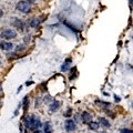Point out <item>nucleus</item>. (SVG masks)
I'll return each instance as SVG.
<instances>
[{
  "instance_id": "1",
  "label": "nucleus",
  "mask_w": 133,
  "mask_h": 133,
  "mask_svg": "<svg viewBox=\"0 0 133 133\" xmlns=\"http://www.w3.org/2000/svg\"><path fill=\"white\" fill-rule=\"evenodd\" d=\"M16 8H17V10H19L20 12H22V14H29V12L31 11V5L29 2L24 1V0L19 1L16 5Z\"/></svg>"
},
{
  "instance_id": "2",
  "label": "nucleus",
  "mask_w": 133,
  "mask_h": 133,
  "mask_svg": "<svg viewBox=\"0 0 133 133\" xmlns=\"http://www.w3.org/2000/svg\"><path fill=\"white\" fill-rule=\"evenodd\" d=\"M0 37L6 40H11L17 37V32L15 30H12V29H5V30H2L1 33H0Z\"/></svg>"
},
{
  "instance_id": "3",
  "label": "nucleus",
  "mask_w": 133,
  "mask_h": 133,
  "mask_svg": "<svg viewBox=\"0 0 133 133\" xmlns=\"http://www.w3.org/2000/svg\"><path fill=\"white\" fill-rule=\"evenodd\" d=\"M11 24L15 28L18 29L19 31H23L24 30V27H26V24H24V22L22 21V20L16 18V17H12V18H11Z\"/></svg>"
},
{
  "instance_id": "4",
  "label": "nucleus",
  "mask_w": 133,
  "mask_h": 133,
  "mask_svg": "<svg viewBox=\"0 0 133 133\" xmlns=\"http://www.w3.org/2000/svg\"><path fill=\"white\" fill-rule=\"evenodd\" d=\"M44 19H45V17H44V16L37 17V18L35 17V18L30 19V21H29V26H30L31 28H38L40 24H41V22H42Z\"/></svg>"
},
{
  "instance_id": "5",
  "label": "nucleus",
  "mask_w": 133,
  "mask_h": 133,
  "mask_svg": "<svg viewBox=\"0 0 133 133\" xmlns=\"http://www.w3.org/2000/svg\"><path fill=\"white\" fill-rule=\"evenodd\" d=\"M30 119H31V128L30 130H39V128L42 125V123H41L40 119L37 118L36 115H30Z\"/></svg>"
},
{
  "instance_id": "6",
  "label": "nucleus",
  "mask_w": 133,
  "mask_h": 133,
  "mask_svg": "<svg viewBox=\"0 0 133 133\" xmlns=\"http://www.w3.org/2000/svg\"><path fill=\"white\" fill-rule=\"evenodd\" d=\"M64 129L66 132H73V131H76V129H77V124L73 120L68 119V120H65V122H64Z\"/></svg>"
},
{
  "instance_id": "7",
  "label": "nucleus",
  "mask_w": 133,
  "mask_h": 133,
  "mask_svg": "<svg viewBox=\"0 0 133 133\" xmlns=\"http://www.w3.org/2000/svg\"><path fill=\"white\" fill-rule=\"evenodd\" d=\"M81 121L84 124H88L89 122L92 121V115H91L88 111H83L81 114Z\"/></svg>"
},
{
  "instance_id": "8",
  "label": "nucleus",
  "mask_w": 133,
  "mask_h": 133,
  "mask_svg": "<svg viewBox=\"0 0 133 133\" xmlns=\"http://www.w3.org/2000/svg\"><path fill=\"white\" fill-rule=\"evenodd\" d=\"M12 48H14V44H12L11 42H9V41H2V42H0V49L1 50H5V51H9V50H11Z\"/></svg>"
},
{
  "instance_id": "9",
  "label": "nucleus",
  "mask_w": 133,
  "mask_h": 133,
  "mask_svg": "<svg viewBox=\"0 0 133 133\" xmlns=\"http://www.w3.org/2000/svg\"><path fill=\"white\" fill-rule=\"evenodd\" d=\"M71 62H72L71 58H66V59L64 60V62H63V64L61 65V71L62 72H66V71H68L69 68H70V64H71Z\"/></svg>"
},
{
  "instance_id": "10",
  "label": "nucleus",
  "mask_w": 133,
  "mask_h": 133,
  "mask_svg": "<svg viewBox=\"0 0 133 133\" xmlns=\"http://www.w3.org/2000/svg\"><path fill=\"white\" fill-rule=\"evenodd\" d=\"M59 109H60V102L57 101V100H53V102L49 107L50 112H56V111H58Z\"/></svg>"
},
{
  "instance_id": "11",
  "label": "nucleus",
  "mask_w": 133,
  "mask_h": 133,
  "mask_svg": "<svg viewBox=\"0 0 133 133\" xmlns=\"http://www.w3.org/2000/svg\"><path fill=\"white\" fill-rule=\"evenodd\" d=\"M94 103H95V104H97L98 107L103 108V109H105V108H110V107H111V103H110V102H104V101H101V100H95Z\"/></svg>"
},
{
  "instance_id": "12",
  "label": "nucleus",
  "mask_w": 133,
  "mask_h": 133,
  "mask_svg": "<svg viewBox=\"0 0 133 133\" xmlns=\"http://www.w3.org/2000/svg\"><path fill=\"white\" fill-rule=\"evenodd\" d=\"M99 124H101V125H102L103 128H105V129H109V128L111 127L110 122L108 121L105 118H99Z\"/></svg>"
},
{
  "instance_id": "13",
  "label": "nucleus",
  "mask_w": 133,
  "mask_h": 133,
  "mask_svg": "<svg viewBox=\"0 0 133 133\" xmlns=\"http://www.w3.org/2000/svg\"><path fill=\"white\" fill-rule=\"evenodd\" d=\"M43 133H52V125L49 121L44 122L43 124Z\"/></svg>"
},
{
  "instance_id": "14",
  "label": "nucleus",
  "mask_w": 133,
  "mask_h": 133,
  "mask_svg": "<svg viewBox=\"0 0 133 133\" xmlns=\"http://www.w3.org/2000/svg\"><path fill=\"white\" fill-rule=\"evenodd\" d=\"M88 127L90 130H92V131H98L99 130V128H100V124L98 122H93V121H91L88 123Z\"/></svg>"
},
{
  "instance_id": "15",
  "label": "nucleus",
  "mask_w": 133,
  "mask_h": 133,
  "mask_svg": "<svg viewBox=\"0 0 133 133\" xmlns=\"http://www.w3.org/2000/svg\"><path fill=\"white\" fill-rule=\"evenodd\" d=\"M78 76V71H77V68L76 66H73V68L71 69V72H70V76H69V80L70 81H73L74 79L77 78Z\"/></svg>"
},
{
  "instance_id": "16",
  "label": "nucleus",
  "mask_w": 133,
  "mask_h": 133,
  "mask_svg": "<svg viewBox=\"0 0 133 133\" xmlns=\"http://www.w3.org/2000/svg\"><path fill=\"white\" fill-rule=\"evenodd\" d=\"M23 123H24V127H26V130L27 129L28 130H30V128H31V119H30V116H24Z\"/></svg>"
},
{
  "instance_id": "17",
  "label": "nucleus",
  "mask_w": 133,
  "mask_h": 133,
  "mask_svg": "<svg viewBox=\"0 0 133 133\" xmlns=\"http://www.w3.org/2000/svg\"><path fill=\"white\" fill-rule=\"evenodd\" d=\"M26 49H27V44L22 43V44L17 45V47H16V51H17V52H21V51H24Z\"/></svg>"
},
{
  "instance_id": "18",
  "label": "nucleus",
  "mask_w": 133,
  "mask_h": 133,
  "mask_svg": "<svg viewBox=\"0 0 133 133\" xmlns=\"http://www.w3.org/2000/svg\"><path fill=\"white\" fill-rule=\"evenodd\" d=\"M22 104H23V110L27 111V110H28V105H29V97H24V98H23Z\"/></svg>"
},
{
  "instance_id": "19",
  "label": "nucleus",
  "mask_w": 133,
  "mask_h": 133,
  "mask_svg": "<svg viewBox=\"0 0 133 133\" xmlns=\"http://www.w3.org/2000/svg\"><path fill=\"white\" fill-rule=\"evenodd\" d=\"M71 114H72V109H71V108H69V109L64 112V116H65V118H70Z\"/></svg>"
},
{
  "instance_id": "20",
  "label": "nucleus",
  "mask_w": 133,
  "mask_h": 133,
  "mask_svg": "<svg viewBox=\"0 0 133 133\" xmlns=\"http://www.w3.org/2000/svg\"><path fill=\"white\" fill-rule=\"evenodd\" d=\"M120 133H133L132 130H130V129H121V131H120Z\"/></svg>"
},
{
  "instance_id": "21",
  "label": "nucleus",
  "mask_w": 133,
  "mask_h": 133,
  "mask_svg": "<svg viewBox=\"0 0 133 133\" xmlns=\"http://www.w3.org/2000/svg\"><path fill=\"white\" fill-rule=\"evenodd\" d=\"M114 100H115L116 102H120V100H121V99H120V98L118 97V95H114Z\"/></svg>"
},
{
  "instance_id": "22",
  "label": "nucleus",
  "mask_w": 133,
  "mask_h": 133,
  "mask_svg": "<svg viewBox=\"0 0 133 133\" xmlns=\"http://www.w3.org/2000/svg\"><path fill=\"white\" fill-rule=\"evenodd\" d=\"M2 16H3V11H2V9H1V8H0V18H1Z\"/></svg>"
},
{
  "instance_id": "23",
  "label": "nucleus",
  "mask_w": 133,
  "mask_h": 133,
  "mask_svg": "<svg viewBox=\"0 0 133 133\" xmlns=\"http://www.w3.org/2000/svg\"><path fill=\"white\" fill-rule=\"evenodd\" d=\"M33 133H42V132H41L40 130H35V131H33Z\"/></svg>"
},
{
  "instance_id": "24",
  "label": "nucleus",
  "mask_w": 133,
  "mask_h": 133,
  "mask_svg": "<svg viewBox=\"0 0 133 133\" xmlns=\"http://www.w3.org/2000/svg\"><path fill=\"white\" fill-rule=\"evenodd\" d=\"M1 93H2V85L0 84V94H1Z\"/></svg>"
},
{
  "instance_id": "25",
  "label": "nucleus",
  "mask_w": 133,
  "mask_h": 133,
  "mask_svg": "<svg viewBox=\"0 0 133 133\" xmlns=\"http://www.w3.org/2000/svg\"><path fill=\"white\" fill-rule=\"evenodd\" d=\"M1 107H2V101H0V109H1Z\"/></svg>"
},
{
  "instance_id": "26",
  "label": "nucleus",
  "mask_w": 133,
  "mask_h": 133,
  "mask_svg": "<svg viewBox=\"0 0 133 133\" xmlns=\"http://www.w3.org/2000/svg\"><path fill=\"white\" fill-rule=\"evenodd\" d=\"M0 64H1V59H0Z\"/></svg>"
},
{
  "instance_id": "27",
  "label": "nucleus",
  "mask_w": 133,
  "mask_h": 133,
  "mask_svg": "<svg viewBox=\"0 0 133 133\" xmlns=\"http://www.w3.org/2000/svg\"><path fill=\"white\" fill-rule=\"evenodd\" d=\"M101 133H107V132H101Z\"/></svg>"
}]
</instances>
